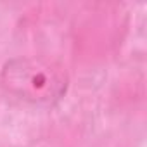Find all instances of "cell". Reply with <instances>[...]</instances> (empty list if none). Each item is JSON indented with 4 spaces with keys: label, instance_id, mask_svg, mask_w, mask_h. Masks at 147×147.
<instances>
[{
    "label": "cell",
    "instance_id": "1",
    "mask_svg": "<svg viewBox=\"0 0 147 147\" xmlns=\"http://www.w3.org/2000/svg\"><path fill=\"white\" fill-rule=\"evenodd\" d=\"M0 82L11 95L35 106H54L67 90L66 71L40 57L11 59L2 69Z\"/></svg>",
    "mask_w": 147,
    "mask_h": 147
}]
</instances>
